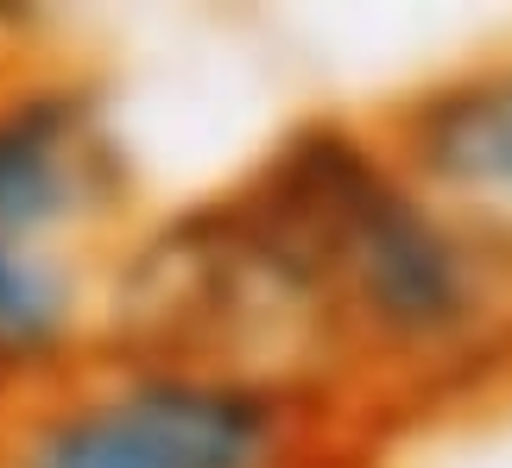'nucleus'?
<instances>
[{"label": "nucleus", "mask_w": 512, "mask_h": 468, "mask_svg": "<svg viewBox=\"0 0 512 468\" xmlns=\"http://www.w3.org/2000/svg\"><path fill=\"white\" fill-rule=\"evenodd\" d=\"M234 203L291 272L323 348L424 355L481 317V253L348 133H304Z\"/></svg>", "instance_id": "nucleus-1"}, {"label": "nucleus", "mask_w": 512, "mask_h": 468, "mask_svg": "<svg viewBox=\"0 0 512 468\" xmlns=\"http://www.w3.org/2000/svg\"><path fill=\"white\" fill-rule=\"evenodd\" d=\"M298 393L222 367L57 374L0 418V468H291Z\"/></svg>", "instance_id": "nucleus-2"}, {"label": "nucleus", "mask_w": 512, "mask_h": 468, "mask_svg": "<svg viewBox=\"0 0 512 468\" xmlns=\"http://www.w3.org/2000/svg\"><path fill=\"white\" fill-rule=\"evenodd\" d=\"M127 203V159L108 114L76 83H0V234L19 247L70 253Z\"/></svg>", "instance_id": "nucleus-3"}, {"label": "nucleus", "mask_w": 512, "mask_h": 468, "mask_svg": "<svg viewBox=\"0 0 512 468\" xmlns=\"http://www.w3.org/2000/svg\"><path fill=\"white\" fill-rule=\"evenodd\" d=\"M405 165L468 247H512V64L468 76L411 114Z\"/></svg>", "instance_id": "nucleus-4"}]
</instances>
